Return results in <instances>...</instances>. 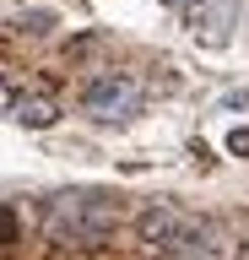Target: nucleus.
<instances>
[{"mask_svg": "<svg viewBox=\"0 0 249 260\" xmlns=\"http://www.w3.org/2000/svg\"><path fill=\"white\" fill-rule=\"evenodd\" d=\"M114 222H119V201L103 195V190L54 195L49 211H44V233H49L54 244H103Z\"/></svg>", "mask_w": 249, "mask_h": 260, "instance_id": "f257e3e1", "label": "nucleus"}, {"mask_svg": "<svg viewBox=\"0 0 249 260\" xmlns=\"http://www.w3.org/2000/svg\"><path fill=\"white\" fill-rule=\"evenodd\" d=\"M147 103V87L130 76V71H98V76L82 87V109L92 119H130Z\"/></svg>", "mask_w": 249, "mask_h": 260, "instance_id": "f03ea898", "label": "nucleus"}, {"mask_svg": "<svg viewBox=\"0 0 249 260\" xmlns=\"http://www.w3.org/2000/svg\"><path fill=\"white\" fill-rule=\"evenodd\" d=\"M233 11H238V0H206L195 11V38L206 49H222L233 38Z\"/></svg>", "mask_w": 249, "mask_h": 260, "instance_id": "7ed1b4c3", "label": "nucleus"}, {"mask_svg": "<svg viewBox=\"0 0 249 260\" xmlns=\"http://www.w3.org/2000/svg\"><path fill=\"white\" fill-rule=\"evenodd\" d=\"M11 119H17L22 130H49L54 119H60V103L44 98V92H33V98H22L17 109H11Z\"/></svg>", "mask_w": 249, "mask_h": 260, "instance_id": "20e7f679", "label": "nucleus"}, {"mask_svg": "<svg viewBox=\"0 0 249 260\" xmlns=\"http://www.w3.org/2000/svg\"><path fill=\"white\" fill-rule=\"evenodd\" d=\"M163 6H173V11H190V16H195L200 6H206V0H163Z\"/></svg>", "mask_w": 249, "mask_h": 260, "instance_id": "39448f33", "label": "nucleus"}, {"mask_svg": "<svg viewBox=\"0 0 249 260\" xmlns=\"http://www.w3.org/2000/svg\"><path fill=\"white\" fill-rule=\"evenodd\" d=\"M233 152H249V130H238V136H233Z\"/></svg>", "mask_w": 249, "mask_h": 260, "instance_id": "423d86ee", "label": "nucleus"}]
</instances>
